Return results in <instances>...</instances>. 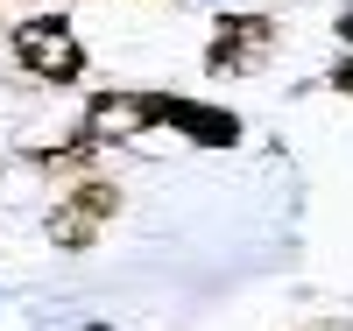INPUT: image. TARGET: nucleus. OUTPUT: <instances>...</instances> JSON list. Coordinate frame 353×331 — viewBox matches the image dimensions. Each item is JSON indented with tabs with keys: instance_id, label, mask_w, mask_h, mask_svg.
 Segmentation results:
<instances>
[{
	"instance_id": "1",
	"label": "nucleus",
	"mask_w": 353,
	"mask_h": 331,
	"mask_svg": "<svg viewBox=\"0 0 353 331\" xmlns=\"http://www.w3.org/2000/svg\"><path fill=\"white\" fill-rule=\"evenodd\" d=\"M14 56H21V71H36L50 85H78L85 78V43L71 36L64 14H28L14 28Z\"/></svg>"
},
{
	"instance_id": "2",
	"label": "nucleus",
	"mask_w": 353,
	"mask_h": 331,
	"mask_svg": "<svg viewBox=\"0 0 353 331\" xmlns=\"http://www.w3.org/2000/svg\"><path fill=\"white\" fill-rule=\"evenodd\" d=\"M113 212H121V191H113V184H78L71 197H57V212L43 219V233H50V247L85 254V247L106 233V219H113Z\"/></svg>"
},
{
	"instance_id": "3",
	"label": "nucleus",
	"mask_w": 353,
	"mask_h": 331,
	"mask_svg": "<svg viewBox=\"0 0 353 331\" xmlns=\"http://www.w3.org/2000/svg\"><path fill=\"white\" fill-rule=\"evenodd\" d=\"M276 43V21L269 14H219L212 21V43H205V71H254Z\"/></svg>"
},
{
	"instance_id": "4",
	"label": "nucleus",
	"mask_w": 353,
	"mask_h": 331,
	"mask_svg": "<svg viewBox=\"0 0 353 331\" xmlns=\"http://www.w3.org/2000/svg\"><path fill=\"white\" fill-rule=\"evenodd\" d=\"M141 127H163V92H99L92 113H85L92 141H128Z\"/></svg>"
},
{
	"instance_id": "5",
	"label": "nucleus",
	"mask_w": 353,
	"mask_h": 331,
	"mask_svg": "<svg viewBox=\"0 0 353 331\" xmlns=\"http://www.w3.org/2000/svg\"><path fill=\"white\" fill-rule=\"evenodd\" d=\"M163 127H176L184 141L198 148H226V141H241V120H233L226 106H205V99H170L163 92Z\"/></svg>"
},
{
	"instance_id": "6",
	"label": "nucleus",
	"mask_w": 353,
	"mask_h": 331,
	"mask_svg": "<svg viewBox=\"0 0 353 331\" xmlns=\"http://www.w3.org/2000/svg\"><path fill=\"white\" fill-rule=\"evenodd\" d=\"M332 85H339V92H353V64H339V71H332Z\"/></svg>"
},
{
	"instance_id": "7",
	"label": "nucleus",
	"mask_w": 353,
	"mask_h": 331,
	"mask_svg": "<svg viewBox=\"0 0 353 331\" xmlns=\"http://www.w3.org/2000/svg\"><path fill=\"white\" fill-rule=\"evenodd\" d=\"M339 36H346V43H353V14H339Z\"/></svg>"
}]
</instances>
